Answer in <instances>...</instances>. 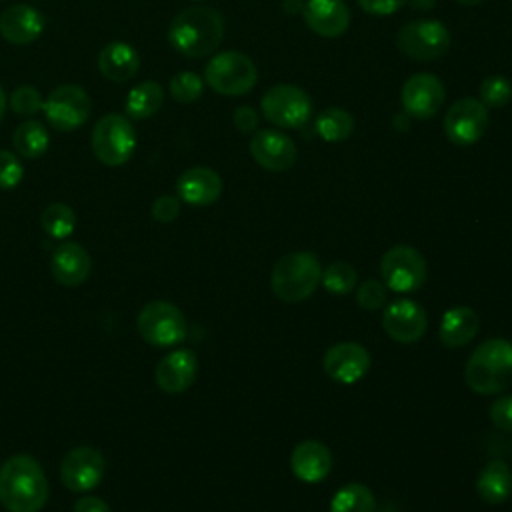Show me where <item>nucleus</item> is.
I'll list each match as a JSON object with an SVG mask.
<instances>
[{"label": "nucleus", "mask_w": 512, "mask_h": 512, "mask_svg": "<svg viewBox=\"0 0 512 512\" xmlns=\"http://www.w3.org/2000/svg\"><path fill=\"white\" fill-rule=\"evenodd\" d=\"M262 114L278 128H302L312 118L310 96L294 84H276L260 100Z\"/></svg>", "instance_id": "obj_10"}, {"label": "nucleus", "mask_w": 512, "mask_h": 512, "mask_svg": "<svg viewBox=\"0 0 512 512\" xmlns=\"http://www.w3.org/2000/svg\"><path fill=\"white\" fill-rule=\"evenodd\" d=\"M356 282H358L356 270L352 268V264L342 262V260H336V262L328 264V266L322 270V278H320V284H322L330 294H334V296L350 294V292L356 288Z\"/></svg>", "instance_id": "obj_32"}, {"label": "nucleus", "mask_w": 512, "mask_h": 512, "mask_svg": "<svg viewBox=\"0 0 512 512\" xmlns=\"http://www.w3.org/2000/svg\"><path fill=\"white\" fill-rule=\"evenodd\" d=\"M330 512H376V500L366 484L350 482L336 490L330 500Z\"/></svg>", "instance_id": "obj_29"}, {"label": "nucleus", "mask_w": 512, "mask_h": 512, "mask_svg": "<svg viewBox=\"0 0 512 512\" xmlns=\"http://www.w3.org/2000/svg\"><path fill=\"white\" fill-rule=\"evenodd\" d=\"M408 0H358L360 8L372 16H390L398 12Z\"/></svg>", "instance_id": "obj_40"}, {"label": "nucleus", "mask_w": 512, "mask_h": 512, "mask_svg": "<svg viewBox=\"0 0 512 512\" xmlns=\"http://www.w3.org/2000/svg\"><path fill=\"white\" fill-rule=\"evenodd\" d=\"M322 368L332 380L354 384L370 370V352L358 342H338L324 352Z\"/></svg>", "instance_id": "obj_17"}, {"label": "nucleus", "mask_w": 512, "mask_h": 512, "mask_svg": "<svg viewBox=\"0 0 512 512\" xmlns=\"http://www.w3.org/2000/svg\"><path fill=\"white\" fill-rule=\"evenodd\" d=\"M488 122V106L478 98H460L444 116V134L456 146H472L486 134Z\"/></svg>", "instance_id": "obj_12"}, {"label": "nucleus", "mask_w": 512, "mask_h": 512, "mask_svg": "<svg viewBox=\"0 0 512 512\" xmlns=\"http://www.w3.org/2000/svg\"><path fill=\"white\" fill-rule=\"evenodd\" d=\"M8 106L10 110L16 114V116H22V118H32L36 116L38 112H42L44 108V96L40 94L38 88L34 86H18L10 92L8 96Z\"/></svg>", "instance_id": "obj_33"}, {"label": "nucleus", "mask_w": 512, "mask_h": 512, "mask_svg": "<svg viewBox=\"0 0 512 512\" xmlns=\"http://www.w3.org/2000/svg\"><path fill=\"white\" fill-rule=\"evenodd\" d=\"M478 326V314L470 306H452L440 318L438 338L448 348H460L476 336Z\"/></svg>", "instance_id": "obj_25"}, {"label": "nucleus", "mask_w": 512, "mask_h": 512, "mask_svg": "<svg viewBox=\"0 0 512 512\" xmlns=\"http://www.w3.org/2000/svg\"><path fill=\"white\" fill-rule=\"evenodd\" d=\"M444 84L438 76L430 72H418L412 74L400 92L402 108L410 118L416 120H428L438 114V110L444 104Z\"/></svg>", "instance_id": "obj_14"}, {"label": "nucleus", "mask_w": 512, "mask_h": 512, "mask_svg": "<svg viewBox=\"0 0 512 512\" xmlns=\"http://www.w3.org/2000/svg\"><path fill=\"white\" fill-rule=\"evenodd\" d=\"M490 420L496 428L504 432H512V394H504L496 398L488 410Z\"/></svg>", "instance_id": "obj_38"}, {"label": "nucleus", "mask_w": 512, "mask_h": 512, "mask_svg": "<svg viewBox=\"0 0 512 512\" xmlns=\"http://www.w3.org/2000/svg\"><path fill=\"white\" fill-rule=\"evenodd\" d=\"M136 130L128 116L124 114H104L98 118L90 132V148L98 162L104 166L126 164L136 150Z\"/></svg>", "instance_id": "obj_5"}, {"label": "nucleus", "mask_w": 512, "mask_h": 512, "mask_svg": "<svg viewBox=\"0 0 512 512\" xmlns=\"http://www.w3.org/2000/svg\"><path fill=\"white\" fill-rule=\"evenodd\" d=\"M74 512H112V510L106 504V500H102L98 496H82L74 504Z\"/></svg>", "instance_id": "obj_42"}, {"label": "nucleus", "mask_w": 512, "mask_h": 512, "mask_svg": "<svg viewBox=\"0 0 512 512\" xmlns=\"http://www.w3.org/2000/svg\"><path fill=\"white\" fill-rule=\"evenodd\" d=\"M180 214V198L178 196H172V194H164V196H158L152 204V218L156 222H172L176 220Z\"/></svg>", "instance_id": "obj_39"}, {"label": "nucleus", "mask_w": 512, "mask_h": 512, "mask_svg": "<svg viewBox=\"0 0 512 512\" xmlns=\"http://www.w3.org/2000/svg\"><path fill=\"white\" fill-rule=\"evenodd\" d=\"M322 264L312 252H290L276 260L270 274V288L282 302H302L318 288Z\"/></svg>", "instance_id": "obj_4"}, {"label": "nucleus", "mask_w": 512, "mask_h": 512, "mask_svg": "<svg viewBox=\"0 0 512 512\" xmlns=\"http://www.w3.org/2000/svg\"><path fill=\"white\" fill-rule=\"evenodd\" d=\"M170 96L176 100V102H182V104H190L194 100H198L204 92V78H200L196 72H178L172 76L170 80Z\"/></svg>", "instance_id": "obj_34"}, {"label": "nucleus", "mask_w": 512, "mask_h": 512, "mask_svg": "<svg viewBox=\"0 0 512 512\" xmlns=\"http://www.w3.org/2000/svg\"><path fill=\"white\" fill-rule=\"evenodd\" d=\"M24 178V166L10 150H0V190L16 188Z\"/></svg>", "instance_id": "obj_37"}, {"label": "nucleus", "mask_w": 512, "mask_h": 512, "mask_svg": "<svg viewBox=\"0 0 512 512\" xmlns=\"http://www.w3.org/2000/svg\"><path fill=\"white\" fill-rule=\"evenodd\" d=\"M450 32L438 20H412L398 30V50L418 62H432L444 56L450 48Z\"/></svg>", "instance_id": "obj_9"}, {"label": "nucleus", "mask_w": 512, "mask_h": 512, "mask_svg": "<svg viewBox=\"0 0 512 512\" xmlns=\"http://www.w3.org/2000/svg\"><path fill=\"white\" fill-rule=\"evenodd\" d=\"M232 122L238 128V132L248 134V132H254L258 128L260 118H258V112L252 106H240V108H236V112L232 116Z\"/></svg>", "instance_id": "obj_41"}, {"label": "nucleus", "mask_w": 512, "mask_h": 512, "mask_svg": "<svg viewBox=\"0 0 512 512\" xmlns=\"http://www.w3.org/2000/svg\"><path fill=\"white\" fill-rule=\"evenodd\" d=\"M50 272L60 286L76 288L88 280L92 272V258L84 246L76 242H62L50 256Z\"/></svg>", "instance_id": "obj_21"}, {"label": "nucleus", "mask_w": 512, "mask_h": 512, "mask_svg": "<svg viewBox=\"0 0 512 512\" xmlns=\"http://www.w3.org/2000/svg\"><path fill=\"white\" fill-rule=\"evenodd\" d=\"M406 4H410L416 10H430L436 4V0H408Z\"/></svg>", "instance_id": "obj_44"}, {"label": "nucleus", "mask_w": 512, "mask_h": 512, "mask_svg": "<svg viewBox=\"0 0 512 512\" xmlns=\"http://www.w3.org/2000/svg\"><path fill=\"white\" fill-rule=\"evenodd\" d=\"M106 472V462L100 450L90 446L72 448L60 464V480L70 492L94 490Z\"/></svg>", "instance_id": "obj_13"}, {"label": "nucleus", "mask_w": 512, "mask_h": 512, "mask_svg": "<svg viewBox=\"0 0 512 512\" xmlns=\"http://www.w3.org/2000/svg\"><path fill=\"white\" fill-rule=\"evenodd\" d=\"M406 116H408L406 112H400V114H396V116L392 118V122H394V126H396L398 130H408V128H410V122H402Z\"/></svg>", "instance_id": "obj_45"}, {"label": "nucleus", "mask_w": 512, "mask_h": 512, "mask_svg": "<svg viewBox=\"0 0 512 512\" xmlns=\"http://www.w3.org/2000/svg\"><path fill=\"white\" fill-rule=\"evenodd\" d=\"M224 38V20L210 6H188L168 26L170 46L188 58L210 56Z\"/></svg>", "instance_id": "obj_2"}, {"label": "nucleus", "mask_w": 512, "mask_h": 512, "mask_svg": "<svg viewBox=\"0 0 512 512\" xmlns=\"http://www.w3.org/2000/svg\"><path fill=\"white\" fill-rule=\"evenodd\" d=\"M382 326L386 334L400 344L418 342L428 326L424 308L410 298H398L384 308Z\"/></svg>", "instance_id": "obj_16"}, {"label": "nucleus", "mask_w": 512, "mask_h": 512, "mask_svg": "<svg viewBox=\"0 0 512 512\" xmlns=\"http://www.w3.org/2000/svg\"><path fill=\"white\" fill-rule=\"evenodd\" d=\"M290 470L302 482H322L332 470V452L318 440H302L290 454Z\"/></svg>", "instance_id": "obj_23"}, {"label": "nucleus", "mask_w": 512, "mask_h": 512, "mask_svg": "<svg viewBox=\"0 0 512 512\" xmlns=\"http://www.w3.org/2000/svg\"><path fill=\"white\" fill-rule=\"evenodd\" d=\"M314 130L324 142H342L354 132V116L344 108H326L316 116Z\"/></svg>", "instance_id": "obj_30"}, {"label": "nucleus", "mask_w": 512, "mask_h": 512, "mask_svg": "<svg viewBox=\"0 0 512 512\" xmlns=\"http://www.w3.org/2000/svg\"><path fill=\"white\" fill-rule=\"evenodd\" d=\"M464 380L476 394H500L512 386V342L490 338L478 344L464 368Z\"/></svg>", "instance_id": "obj_3"}, {"label": "nucleus", "mask_w": 512, "mask_h": 512, "mask_svg": "<svg viewBox=\"0 0 512 512\" xmlns=\"http://www.w3.org/2000/svg\"><path fill=\"white\" fill-rule=\"evenodd\" d=\"M136 330L150 346L170 348L184 342L188 324L176 304L166 300H152L138 312Z\"/></svg>", "instance_id": "obj_7"}, {"label": "nucleus", "mask_w": 512, "mask_h": 512, "mask_svg": "<svg viewBox=\"0 0 512 512\" xmlns=\"http://www.w3.org/2000/svg\"><path fill=\"white\" fill-rule=\"evenodd\" d=\"M42 230L56 240H66L76 230V212L64 202H52L42 210Z\"/></svg>", "instance_id": "obj_31"}, {"label": "nucleus", "mask_w": 512, "mask_h": 512, "mask_svg": "<svg viewBox=\"0 0 512 512\" xmlns=\"http://www.w3.org/2000/svg\"><path fill=\"white\" fill-rule=\"evenodd\" d=\"M204 82L222 96H244L256 86L258 68L246 54L224 50L206 64Z\"/></svg>", "instance_id": "obj_6"}, {"label": "nucleus", "mask_w": 512, "mask_h": 512, "mask_svg": "<svg viewBox=\"0 0 512 512\" xmlns=\"http://www.w3.org/2000/svg\"><path fill=\"white\" fill-rule=\"evenodd\" d=\"M164 104V90L156 80H144L130 88L124 110L132 120H146L154 116Z\"/></svg>", "instance_id": "obj_27"}, {"label": "nucleus", "mask_w": 512, "mask_h": 512, "mask_svg": "<svg viewBox=\"0 0 512 512\" xmlns=\"http://www.w3.org/2000/svg\"><path fill=\"white\" fill-rule=\"evenodd\" d=\"M176 194L190 206H210L222 194V178L208 166H194L176 180Z\"/></svg>", "instance_id": "obj_22"}, {"label": "nucleus", "mask_w": 512, "mask_h": 512, "mask_svg": "<svg viewBox=\"0 0 512 512\" xmlns=\"http://www.w3.org/2000/svg\"><path fill=\"white\" fill-rule=\"evenodd\" d=\"M512 100V84L506 76H486L480 84V102L490 108H502Z\"/></svg>", "instance_id": "obj_35"}, {"label": "nucleus", "mask_w": 512, "mask_h": 512, "mask_svg": "<svg viewBox=\"0 0 512 512\" xmlns=\"http://www.w3.org/2000/svg\"><path fill=\"white\" fill-rule=\"evenodd\" d=\"M386 286L380 280H364L358 288H356V304L368 312H374L378 308H382L386 304Z\"/></svg>", "instance_id": "obj_36"}, {"label": "nucleus", "mask_w": 512, "mask_h": 512, "mask_svg": "<svg viewBox=\"0 0 512 512\" xmlns=\"http://www.w3.org/2000/svg\"><path fill=\"white\" fill-rule=\"evenodd\" d=\"M98 70L110 82H128L140 70V54L128 42H108L98 54Z\"/></svg>", "instance_id": "obj_24"}, {"label": "nucleus", "mask_w": 512, "mask_h": 512, "mask_svg": "<svg viewBox=\"0 0 512 512\" xmlns=\"http://www.w3.org/2000/svg\"><path fill=\"white\" fill-rule=\"evenodd\" d=\"M50 496L48 478L36 458L14 454L0 466V502L8 512H40Z\"/></svg>", "instance_id": "obj_1"}, {"label": "nucleus", "mask_w": 512, "mask_h": 512, "mask_svg": "<svg viewBox=\"0 0 512 512\" xmlns=\"http://www.w3.org/2000/svg\"><path fill=\"white\" fill-rule=\"evenodd\" d=\"M250 154L264 170L286 172L296 164L298 148L288 134L276 128H264L252 136Z\"/></svg>", "instance_id": "obj_15"}, {"label": "nucleus", "mask_w": 512, "mask_h": 512, "mask_svg": "<svg viewBox=\"0 0 512 512\" xmlns=\"http://www.w3.org/2000/svg\"><path fill=\"white\" fill-rule=\"evenodd\" d=\"M458 4H464V6H478V4H482L484 0H456Z\"/></svg>", "instance_id": "obj_47"}, {"label": "nucleus", "mask_w": 512, "mask_h": 512, "mask_svg": "<svg viewBox=\"0 0 512 512\" xmlns=\"http://www.w3.org/2000/svg\"><path fill=\"white\" fill-rule=\"evenodd\" d=\"M302 18L316 36L338 38L350 26V8L344 0H306Z\"/></svg>", "instance_id": "obj_19"}, {"label": "nucleus", "mask_w": 512, "mask_h": 512, "mask_svg": "<svg viewBox=\"0 0 512 512\" xmlns=\"http://www.w3.org/2000/svg\"><path fill=\"white\" fill-rule=\"evenodd\" d=\"M426 274V258L408 244H396L388 248L380 260V276L384 286L400 294L416 292L422 288Z\"/></svg>", "instance_id": "obj_8"}, {"label": "nucleus", "mask_w": 512, "mask_h": 512, "mask_svg": "<svg viewBox=\"0 0 512 512\" xmlns=\"http://www.w3.org/2000/svg\"><path fill=\"white\" fill-rule=\"evenodd\" d=\"M282 8L286 14L294 16L296 12L302 14V8H304V2L302 0H282Z\"/></svg>", "instance_id": "obj_43"}, {"label": "nucleus", "mask_w": 512, "mask_h": 512, "mask_svg": "<svg viewBox=\"0 0 512 512\" xmlns=\"http://www.w3.org/2000/svg\"><path fill=\"white\" fill-rule=\"evenodd\" d=\"M42 112L54 130L74 132L90 118L92 100L82 86L60 84L44 98Z\"/></svg>", "instance_id": "obj_11"}, {"label": "nucleus", "mask_w": 512, "mask_h": 512, "mask_svg": "<svg viewBox=\"0 0 512 512\" xmlns=\"http://www.w3.org/2000/svg\"><path fill=\"white\" fill-rule=\"evenodd\" d=\"M476 492L490 506L504 504L512 496V470L504 460H490L476 478Z\"/></svg>", "instance_id": "obj_26"}, {"label": "nucleus", "mask_w": 512, "mask_h": 512, "mask_svg": "<svg viewBox=\"0 0 512 512\" xmlns=\"http://www.w3.org/2000/svg\"><path fill=\"white\" fill-rule=\"evenodd\" d=\"M6 106H8V96L4 94L2 86H0V120L4 118V112H6Z\"/></svg>", "instance_id": "obj_46"}, {"label": "nucleus", "mask_w": 512, "mask_h": 512, "mask_svg": "<svg viewBox=\"0 0 512 512\" xmlns=\"http://www.w3.org/2000/svg\"><path fill=\"white\" fill-rule=\"evenodd\" d=\"M12 144H14V150L18 156L34 160V158H40L48 150L50 134L42 122L30 118L14 130Z\"/></svg>", "instance_id": "obj_28"}, {"label": "nucleus", "mask_w": 512, "mask_h": 512, "mask_svg": "<svg viewBox=\"0 0 512 512\" xmlns=\"http://www.w3.org/2000/svg\"><path fill=\"white\" fill-rule=\"evenodd\" d=\"M198 372V356L190 348H176L166 354L154 370L158 388L166 394H180L188 390Z\"/></svg>", "instance_id": "obj_18"}, {"label": "nucleus", "mask_w": 512, "mask_h": 512, "mask_svg": "<svg viewBox=\"0 0 512 512\" xmlns=\"http://www.w3.org/2000/svg\"><path fill=\"white\" fill-rule=\"evenodd\" d=\"M44 28V14L30 4H12L0 14V36L10 44H32L42 36Z\"/></svg>", "instance_id": "obj_20"}]
</instances>
